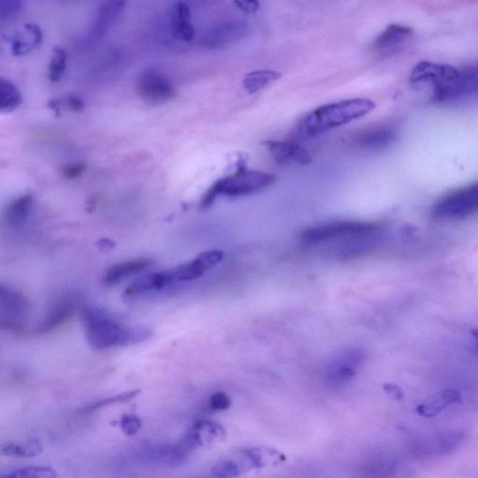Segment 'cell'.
Segmentation results:
<instances>
[{"label": "cell", "instance_id": "6da1fadb", "mask_svg": "<svg viewBox=\"0 0 478 478\" xmlns=\"http://www.w3.org/2000/svg\"><path fill=\"white\" fill-rule=\"evenodd\" d=\"M83 318L87 329V340L92 348L106 349L143 342L152 337L147 327H130L120 324L104 310L86 308Z\"/></svg>", "mask_w": 478, "mask_h": 478}, {"label": "cell", "instance_id": "7a4b0ae2", "mask_svg": "<svg viewBox=\"0 0 478 478\" xmlns=\"http://www.w3.org/2000/svg\"><path fill=\"white\" fill-rule=\"evenodd\" d=\"M376 104L368 98H352L326 104L308 114L300 129L305 136H318L362 118L375 109Z\"/></svg>", "mask_w": 478, "mask_h": 478}, {"label": "cell", "instance_id": "3957f363", "mask_svg": "<svg viewBox=\"0 0 478 478\" xmlns=\"http://www.w3.org/2000/svg\"><path fill=\"white\" fill-rule=\"evenodd\" d=\"M275 179L274 175L267 172L237 169L234 173L218 180L202 198L200 206L207 209L220 196L239 198L260 192L272 185Z\"/></svg>", "mask_w": 478, "mask_h": 478}, {"label": "cell", "instance_id": "277c9868", "mask_svg": "<svg viewBox=\"0 0 478 478\" xmlns=\"http://www.w3.org/2000/svg\"><path fill=\"white\" fill-rule=\"evenodd\" d=\"M478 212V182L461 188L440 199L433 209L434 217L455 220Z\"/></svg>", "mask_w": 478, "mask_h": 478}, {"label": "cell", "instance_id": "5b68a950", "mask_svg": "<svg viewBox=\"0 0 478 478\" xmlns=\"http://www.w3.org/2000/svg\"><path fill=\"white\" fill-rule=\"evenodd\" d=\"M381 225L373 223L342 221L308 228L303 232L301 237L308 243H319L340 237H360L381 230Z\"/></svg>", "mask_w": 478, "mask_h": 478}, {"label": "cell", "instance_id": "8992f818", "mask_svg": "<svg viewBox=\"0 0 478 478\" xmlns=\"http://www.w3.org/2000/svg\"><path fill=\"white\" fill-rule=\"evenodd\" d=\"M0 310L2 328L13 332H20L23 330L24 319L29 310V302L23 294L9 287L1 285Z\"/></svg>", "mask_w": 478, "mask_h": 478}, {"label": "cell", "instance_id": "52a82bcc", "mask_svg": "<svg viewBox=\"0 0 478 478\" xmlns=\"http://www.w3.org/2000/svg\"><path fill=\"white\" fill-rule=\"evenodd\" d=\"M139 97L150 104H162L173 99L176 89L166 76L155 70L143 71L138 80Z\"/></svg>", "mask_w": 478, "mask_h": 478}, {"label": "cell", "instance_id": "ba28073f", "mask_svg": "<svg viewBox=\"0 0 478 478\" xmlns=\"http://www.w3.org/2000/svg\"><path fill=\"white\" fill-rule=\"evenodd\" d=\"M248 31V24L240 19H228L213 24L200 38L204 47L222 48L242 39Z\"/></svg>", "mask_w": 478, "mask_h": 478}, {"label": "cell", "instance_id": "9c48e42d", "mask_svg": "<svg viewBox=\"0 0 478 478\" xmlns=\"http://www.w3.org/2000/svg\"><path fill=\"white\" fill-rule=\"evenodd\" d=\"M223 253L218 250L205 251L193 260L172 269L175 282L196 280L223 260Z\"/></svg>", "mask_w": 478, "mask_h": 478}, {"label": "cell", "instance_id": "30bf717a", "mask_svg": "<svg viewBox=\"0 0 478 478\" xmlns=\"http://www.w3.org/2000/svg\"><path fill=\"white\" fill-rule=\"evenodd\" d=\"M363 360V352L359 349H351L341 354L328 366L326 378L333 385H341L348 382L356 374L357 368Z\"/></svg>", "mask_w": 478, "mask_h": 478}, {"label": "cell", "instance_id": "8fae6325", "mask_svg": "<svg viewBox=\"0 0 478 478\" xmlns=\"http://www.w3.org/2000/svg\"><path fill=\"white\" fill-rule=\"evenodd\" d=\"M266 146L278 165L305 166L311 162L310 152L296 142L271 141H266Z\"/></svg>", "mask_w": 478, "mask_h": 478}, {"label": "cell", "instance_id": "7c38bea8", "mask_svg": "<svg viewBox=\"0 0 478 478\" xmlns=\"http://www.w3.org/2000/svg\"><path fill=\"white\" fill-rule=\"evenodd\" d=\"M397 133L389 125H376L360 131L355 136V144L365 151H381L387 149L395 141Z\"/></svg>", "mask_w": 478, "mask_h": 478}, {"label": "cell", "instance_id": "4fadbf2b", "mask_svg": "<svg viewBox=\"0 0 478 478\" xmlns=\"http://www.w3.org/2000/svg\"><path fill=\"white\" fill-rule=\"evenodd\" d=\"M412 35L413 30L411 27L397 24H390L376 37L374 50L384 54L395 53L406 45Z\"/></svg>", "mask_w": 478, "mask_h": 478}, {"label": "cell", "instance_id": "5bb4252c", "mask_svg": "<svg viewBox=\"0 0 478 478\" xmlns=\"http://www.w3.org/2000/svg\"><path fill=\"white\" fill-rule=\"evenodd\" d=\"M461 396L457 390L446 389L434 393L417 406V413L426 419L436 417L450 406L461 404Z\"/></svg>", "mask_w": 478, "mask_h": 478}, {"label": "cell", "instance_id": "9a60e30c", "mask_svg": "<svg viewBox=\"0 0 478 478\" xmlns=\"http://www.w3.org/2000/svg\"><path fill=\"white\" fill-rule=\"evenodd\" d=\"M169 21L173 35L182 42H192L196 35L191 22V10L185 2H175L169 12Z\"/></svg>", "mask_w": 478, "mask_h": 478}, {"label": "cell", "instance_id": "2e32d148", "mask_svg": "<svg viewBox=\"0 0 478 478\" xmlns=\"http://www.w3.org/2000/svg\"><path fill=\"white\" fill-rule=\"evenodd\" d=\"M478 95V64L459 70L457 78L447 90L444 101Z\"/></svg>", "mask_w": 478, "mask_h": 478}, {"label": "cell", "instance_id": "e0dca14e", "mask_svg": "<svg viewBox=\"0 0 478 478\" xmlns=\"http://www.w3.org/2000/svg\"><path fill=\"white\" fill-rule=\"evenodd\" d=\"M186 434L196 447H209L225 438V431L222 425L209 420L196 422Z\"/></svg>", "mask_w": 478, "mask_h": 478}, {"label": "cell", "instance_id": "ac0fdd59", "mask_svg": "<svg viewBox=\"0 0 478 478\" xmlns=\"http://www.w3.org/2000/svg\"><path fill=\"white\" fill-rule=\"evenodd\" d=\"M75 312L74 303L70 299L60 300L49 310L46 318L43 319L39 328H37V332L39 334H48L51 330H56L57 328L70 321Z\"/></svg>", "mask_w": 478, "mask_h": 478}, {"label": "cell", "instance_id": "d6986e66", "mask_svg": "<svg viewBox=\"0 0 478 478\" xmlns=\"http://www.w3.org/2000/svg\"><path fill=\"white\" fill-rule=\"evenodd\" d=\"M152 264L151 259L141 258L114 264V266L109 267L104 275V283L109 286L116 285L125 278L136 274V273L144 271L145 269L151 266Z\"/></svg>", "mask_w": 478, "mask_h": 478}, {"label": "cell", "instance_id": "ffe728a7", "mask_svg": "<svg viewBox=\"0 0 478 478\" xmlns=\"http://www.w3.org/2000/svg\"><path fill=\"white\" fill-rule=\"evenodd\" d=\"M124 8V2H106V3H104L98 10L94 26L91 29L92 38L98 39L101 35L105 34L113 26L114 22L117 21Z\"/></svg>", "mask_w": 478, "mask_h": 478}, {"label": "cell", "instance_id": "44dd1931", "mask_svg": "<svg viewBox=\"0 0 478 478\" xmlns=\"http://www.w3.org/2000/svg\"><path fill=\"white\" fill-rule=\"evenodd\" d=\"M33 203L34 198L32 195L27 193L19 196L8 205L4 212L5 220L13 228H20L29 218Z\"/></svg>", "mask_w": 478, "mask_h": 478}, {"label": "cell", "instance_id": "7402d4cb", "mask_svg": "<svg viewBox=\"0 0 478 478\" xmlns=\"http://www.w3.org/2000/svg\"><path fill=\"white\" fill-rule=\"evenodd\" d=\"M23 102L21 93L13 81L3 77L0 80V111L12 113Z\"/></svg>", "mask_w": 478, "mask_h": 478}, {"label": "cell", "instance_id": "603a6c76", "mask_svg": "<svg viewBox=\"0 0 478 478\" xmlns=\"http://www.w3.org/2000/svg\"><path fill=\"white\" fill-rule=\"evenodd\" d=\"M43 447L40 440L29 439L24 443H6L1 446V453L9 457L33 458L42 452Z\"/></svg>", "mask_w": 478, "mask_h": 478}, {"label": "cell", "instance_id": "cb8c5ba5", "mask_svg": "<svg viewBox=\"0 0 478 478\" xmlns=\"http://www.w3.org/2000/svg\"><path fill=\"white\" fill-rule=\"evenodd\" d=\"M281 77L280 73L274 70H256L248 73L243 81V86L248 94L253 95L260 91L273 81Z\"/></svg>", "mask_w": 478, "mask_h": 478}, {"label": "cell", "instance_id": "d4e9b609", "mask_svg": "<svg viewBox=\"0 0 478 478\" xmlns=\"http://www.w3.org/2000/svg\"><path fill=\"white\" fill-rule=\"evenodd\" d=\"M246 457L256 468L274 465L276 463H281L285 461L284 455L278 450L269 449V447H257V449L248 450L246 452Z\"/></svg>", "mask_w": 478, "mask_h": 478}, {"label": "cell", "instance_id": "484cf974", "mask_svg": "<svg viewBox=\"0 0 478 478\" xmlns=\"http://www.w3.org/2000/svg\"><path fill=\"white\" fill-rule=\"evenodd\" d=\"M56 470L48 466H26L13 470L1 478H56Z\"/></svg>", "mask_w": 478, "mask_h": 478}, {"label": "cell", "instance_id": "4316f807", "mask_svg": "<svg viewBox=\"0 0 478 478\" xmlns=\"http://www.w3.org/2000/svg\"><path fill=\"white\" fill-rule=\"evenodd\" d=\"M141 393V390H131V392L121 393V395L111 396V397L101 399V400L93 401L87 404L83 408V412H95L106 406H114V404H127L132 401Z\"/></svg>", "mask_w": 478, "mask_h": 478}, {"label": "cell", "instance_id": "83f0119b", "mask_svg": "<svg viewBox=\"0 0 478 478\" xmlns=\"http://www.w3.org/2000/svg\"><path fill=\"white\" fill-rule=\"evenodd\" d=\"M67 51L62 48H56L54 56L49 64L48 77L51 83H57L61 80L67 67Z\"/></svg>", "mask_w": 478, "mask_h": 478}, {"label": "cell", "instance_id": "f1b7e54d", "mask_svg": "<svg viewBox=\"0 0 478 478\" xmlns=\"http://www.w3.org/2000/svg\"><path fill=\"white\" fill-rule=\"evenodd\" d=\"M212 472L216 478H236L239 477L241 471L234 461H225L216 464Z\"/></svg>", "mask_w": 478, "mask_h": 478}, {"label": "cell", "instance_id": "f546056e", "mask_svg": "<svg viewBox=\"0 0 478 478\" xmlns=\"http://www.w3.org/2000/svg\"><path fill=\"white\" fill-rule=\"evenodd\" d=\"M120 426L125 436H133L141 430L142 422L136 415H124L120 420Z\"/></svg>", "mask_w": 478, "mask_h": 478}, {"label": "cell", "instance_id": "4dcf8cb0", "mask_svg": "<svg viewBox=\"0 0 478 478\" xmlns=\"http://www.w3.org/2000/svg\"><path fill=\"white\" fill-rule=\"evenodd\" d=\"M23 6V2L19 0H6V1L1 2V12H0V17L1 22L5 20H10L15 17L18 13L20 12Z\"/></svg>", "mask_w": 478, "mask_h": 478}, {"label": "cell", "instance_id": "1f68e13d", "mask_svg": "<svg viewBox=\"0 0 478 478\" xmlns=\"http://www.w3.org/2000/svg\"><path fill=\"white\" fill-rule=\"evenodd\" d=\"M209 404L213 411H225L230 408L231 400L225 392H216L210 398Z\"/></svg>", "mask_w": 478, "mask_h": 478}, {"label": "cell", "instance_id": "d6a6232c", "mask_svg": "<svg viewBox=\"0 0 478 478\" xmlns=\"http://www.w3.org/2000/svg\"><path fill=\"white\" fill-rule=\"evenodd\" d=\"M86 165L84 163L67 164L61 169L62 176L67 180H75L81 177L86 171Z\"/></svg>", "mask_w": 478, "mask_h": 478}, {"label": "cell", "instance_id": "836d02e7", "mask_svg": "<svg viewBox=\"0 0 478 478\" xmlns=\"http://www.w3.org/2000/svg\"><path fill=\"white\" fill-rule=\"evenodd\" d=\"M65 104L68 109L73 111V113H81L86 111V104H84L83 100L81 99L80 97H77V95H70V97H67Z\"/></svg>", "mask_w": 478, "mask_h": 478}, {"label": "cell", "instance_id": "e575fe53", "mask_svg": "<svg viewBox=\"0 0 478 478\" xmlns=\"http://www.w3.org/2000/svg\"><path fill=\"white\" fill-rule=\"evenodd\" d=\"M384 390L387 395L392 397L393 400L401 401L404 400V393L398 385L395 384H385Z\"/></svg>", "mask_w": 478, "mask_h": 478}, {"label": "cell", "instance_id": "d590c367", "mask_svg": "<svg viewBox=\"0 0 478 478\" xmlns=\"http://www.w3.org/2000/svg\"><path fill=\"white\" fill-rule=\"evenodd\" d=\"M24 27H26L27 31L32 35L33 45H34V46L40 45V42H42L43 35L42 30L40 29V27L38 26L37 24L32 23L26 24Z\"/></svg>", "mask_w": 478, "mask_h": 478}, {"label": "cell", "instance_id": "8d00e7d4", "mask_svg": "<svg viewBox=\"0 0 478 478\" xmlns=\"http://www.w3.org/2000/svg\"><path fill=\"white\" fill-rule=\"evenodd\" d=\"M234 4L239 7L242 12L247 13H253L257 12L260 7V3L258 1H237Z\"/></svg>", "mask_w": 478, "mask_h": 478}, {"label": "cell", "instance_id": "74e56055", "mask_svg": "<svg viewBox=\"0 0 478 478\" xmlns=\"http://www.w3.org/2000/svg\"><path fill=\"white\" fill-rule=\"evenodd\" d=\"M30 50V46L21 40H15L13 42V53L15 56H22Z\"/></svg>", "mask_w": 478, "mask_h": 478}, {"label": "cell", "instance_id": "f35d334b", "mask_svg": "<svg viewBox=\"0 0 478 478\" xmlns=\"http://www.w3.org/2000/svg\"><path fill=\"white\" fill-rule=\"evenodd\" d=\"M97 244L99 245L101 248H111L113 247L114 242L109 239H102L98 241Z\"/></svg>", "mask_w": 478, "mask_h": 478}]
</instances>
